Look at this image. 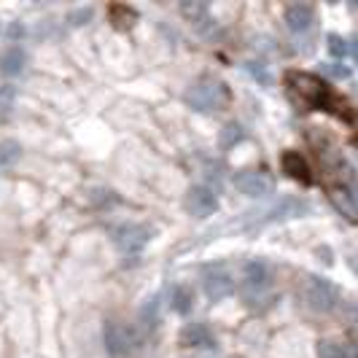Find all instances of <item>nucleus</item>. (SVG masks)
Returning a JSON list of instances; mask_svg holds the SVG:
<instances>
[{
  "label": "nucleus",
  "instance_id": "obj_1",
  "mask_svg": "<svg viewBox=\"0 0 358 358\" xmlns=\"http://www.w3.org/2000/svg\"><path fill=\"white\" fill-rule=\"evenodd\" d=\"M286 86L291 92V98L299 100L304 108H313V111H332L342 116L345 121H353V111L350 105L342 98H337L329 84L313 73H304V70H288L286 73Z\"/></svg>",
  "mask_w": 358,
  "mask_h": 358
},
{
  "label": "nucleus",
  "instance_id": "obj_2",
  "mask_svg": "<svg viewBox=\"0 0 358 358\" xmlns=\"http://www.w3.org/2000/svg\"><path fill=\"white\" fill-rule=\"evenodd\" d=\"M229 100H232L229 86L221 79H216V76H202L186 92L189 108H194L199 114H219L229 105Z\"/></svg>",
  "mask_w": 358,
  "mask_h": 358
},
{
  "label": "nucleus",
  "instance_id": "obj_3",
  "mask_svg": "<svg viewBox=\"0 0 358 358\" xmlns=\"http://www.w3.org/2000/svg\"><path fill=\"white\" fill-rule=\"evenodd\" d=\"M302 297L307 302V307L313 313H332L339 304V291L334 283H329L326 278L318 275H310L304 280V288H302Z\"/></svg>",
  "mask_w": 358,
  "mask_h": 358
},
{
  "label": "nucleus",
  "instance_id": "obj_4",
  "mask_svg": "<svg viewBox=\"0 0 358 358\" xmlns=\"http://www.w3.org/2000/svg\"><path fill=\"white\" fill-rule=\"evenodd\" d=\"M102 342H105L108 356L124 358L138 348V332H135L130 323L108 320V323H105V329H102Z\"/></svg>",
  "mask_w": 358,
  "mask_h": 358
},
{
  "label": "nucleus",
  "instance_id": "obj_5",
  "mask_svg": "<svg viewBox=\"0 0 358 358\" xmlns=\"http://www.w3.org/2000/svg\"><path fill=\"white\" fill-rule=\"evenodd\" d=\"M270 283H272V270H270V264L261 259H248L242 264V286H245V291H242V297L245 302L251 304V299H261L267 294V288H270Z\"/></svg>",
  "mask_w": 358,
  "mask_h": 358
},
{
  "label": "nucleus",
  "instance_id": "obj_6",
  "mask_svg": "<svg viewBox=\"0 0 358 358\" xmlns=\"http://www.w3.org/2000/svg\"><path fill=\"white\" fill-rule=\"evenodd\" d=\"M151 238H154V229L146 226V224H121L114 229V242L127 256H138L140 251L151 242Z\"/></svg>",
  "mask_w": 358,
  "mask_h": 358
},
{
  "label": "nucleus",
  "instance_id": "obj_7",
  "mask_svg": "<svg viewBox=\"0 0 358 358\" xmlns=\"http://www.w3.org/2000/svg\"><path fill=\"white\" fill-rule=\"evenodd\" d=\"M202 288H205V297L210 299V302L226 299L235 291L232 272H229L226 267H210V270H205V275H202Z\"/></svg>",
  "mask_w": 358,
  "mask_h": 358
},
{
  "label": "nucleus",
  "instance_id": "obj_8",
  "mask_svg": "<svg viewBox=\"0 0 358 358\" xmlns=\"http://www.w3.org/2000/svg\"><path fill=\"white\" fill-rule=\"evenodd\" d=\"M232 183L238 186L240 194H245V197H254V199H261L267 197V194H272V189H275V183L270 176H264L259 170H242L238 173Z\"/></svg>",
  "mask_w": 358,
  "mask_h": 358
},
{
  "label": "nucleus",
  "instance_id": "obj_9",
  "mask_svg": "<svg viewBox=\"0 0 358 358\" xmlns=\"http://www.w3.org/2000/svg\"><path fill=\"white\" fill-rule=\"evenodd\" d=\"M180 14L194 24V30H197L202 38H213V36H219V22L210 17V8H208L205 3H194V0L180 3Z\"/></svg>",
  "mask_w": 358,
  "mask_h": 358
},
{
  "label": "nucleus",
  "instance_id": "obj_10",
  "mask_svg": "<svg viewBox=\"0 0 358 358\" xmlns=\"http://www.w3.org/2000/svg\"><path fill=\"white\" fill-rule=\"evenodd\" d=\"M186 210H189L194 219H208V216H213V213L219 210V199L213 194V189H208V186H194V189H189V194H186Z\"/></svg>",
  "mask_w": 358,
  "mask_h": 358
},
{
  "label": "nucleus",
  "instance_id": "obj_11",
  "mask_svg": "<svg viewBox=\"0 0 358 358\" xmlns=\"http://www.w3.org/2000/svg\"><path fill=\"white\" fill-rule=\"evenodd\" d=\"M280 167H283V173L288 176V178L299 180V183H304V186H310L313 183V167L307 164V159L299 154V151H283V157H280Z\"/></svg>",
  "mask_w": 358,
  "mask_h": 358
},
{
  "label": "nucleus",
  "instance_id": "obj_12",
  "mask_svg": "<svg viewBox=\"0 0 358 358\" xmlns=\"http://www.w3.org/2000/svg\"><path fill=\"white\" fill-rule=\"evenodd\" d=\"M180 342L186 348H205V350H216V337L205 323H189L180 332Z\"/></svg>",
  "mask_w": 358,
  "mask_h": 358
},
{
  "label": "nucleus",
  "instance_id": "obj_13",
  "mask_svg": "<svg viewBox=\"0 0 358 358\" xmlns=\"http://www.w3.org/2000/svg\"><path fill=\"white\" fill-rule=\"evenodd\" d=\"M24 65H27V54H24V49L22 46H6L3 52H0V76H6V79H11V76H20L22 70H24Z\"/></svg>",
  "mask_w": 358,
  "mask_h": 358
},
{
  "label": "nucleus",
  "instance_id": "obj_14",
  "mask_svg": "<svg viewBox=\"0 0 358 358\" xmlns=\"http://www.w3.org/2000/svg\"><path fill=\"white\" fill-rule=\"evenodd\" d=\"M313 22H316V11L304 3H294L286 8V24L291 33H307L313 27Z\"/></svg>",
  "mask_w": 358,
  "mask_h": 358
},
{
  "label": "nucleus",
  "instance_id": "obj_15",
  "mask_svg": "<svg viewBox=\"0 0 358 358\" xmlns=\"http://www.w3.org/2000/svg\"><path fill=\"white\" fill-rule=\"evenodd\" d=\"M304 213H310V205L304 202V199L299 197H283L267 213V221H283V219H297V216H304Z\"/></svg>",
  "mask_w": 358,
  "mask_h": 358
},
{
  "label": "nucleus",
  "instance_id": "obj_16",
  "mask_svg": "<svg viewBox=\"0 0 358 358\" xmlns=\"http://www.w3.org/2000/svg\"><path fill=\"white\" fill-rule=\"evenodd\" d=\"M108 20L116 30H130L135 22H138V11L132 6H121V3H114L108 8Z\"/></svg>",
  "mask_w": 358,
  "mask_h": 358
},
{
  "label": "nucleus",
  "instance_id": "obj_17",
  "mask_svg": "<svg viewBox=\"0 0 358 358\" xmlns=\"http://www.w3.org/2000/svg\"><path fill=\"white\" fill-rule=\"evenodd\" d=\"M170 307L178 316H189V310H192V291L186 286H176L170 291Z\"/></svg>",
  "mask_w": 358,
  "mask_h": 358
},
{
  "label": "nucleus",
  "instance_id": "obj_18",
  "mask_svg": "<svg viewBox=\"0 0 358 358\" xmlns=\"http://www.w3.org/2000/svg\"><path fill=\"white\" fill-rule=\"evenodd\" d=\"M22 157V146L17 140H0V170L11 167Z\"/></svg>",
  "mask_w": 358,
  "mask_h": 358
},
{
  "label": "nucleus",
  "instance_id": "obj_19",
  "mask_svg": "<svg viewBox=\"0 0 358 358\" xmlns=\"http://www.w3.org/2000/svg\"><path fill=\"white\" fill-rule=\"evenodd\" d=\"M334 197V202H337V208L348 216V219L353 221L356 219V194L353 192H345V189H339V192H334L332 194Z\"/></svg>",
  "mask_w": 358,
  "mask_h": 358
},
{
  "label": "nucleus",
  "instance_id": "obj_20",
  "mask_svg": "<svg viewBox=\"0 0 358 358\" xmlns=\"http://www.w3.org/2000/svg\"><path fill=\"white\" fill-rule=\"evenodd\" d=\"M245 138V132H242V127L240 124H226L224 130H221V148H232V146H238L240 140Z\"/></svg>",
  "mask_w": 358,
  "mask_h": 358
},
{
  "label": "nucleus",
  "instance_id": "obj_21",
  "mask_svg": "<svg viewBox=\"0 0 358 358\" xmlns=\"http://www.w3.org/2000/svg\"><path fill=\"white\" fill-rule=\"evenodd\" d=\"M318 358H348V350H345V345H339L334 339H320Z\"/></svg>",
  "mask_w": 358,
  "mask_h": 358
},
{
  "label": "nucleus",
  "instance_id": "obj_22",
  "mask_svg": "<svg viewBox=\"0 0 358 358\" xmlns=\"http://www.w3.org/2000/svg\"><path fill=\"white\" fill-rule=\"evenodd\" d=\"M14 100H17V92H14V86H0V116H6L8 111H11V105H14Z\"/></svg>",
  "mask_w": 358,
  "mask_h": 358
},
{
  "label": "nucleus",
  "instance_id": "obj_23",
  "mask_svg": "<svg viewBox=\"0 0 358 358\" xmlns=\"http://www.w3.org/2000/svg\"><path fill=\"white\" fill-rule=\"evenodd\" d=\"M329 52L334 54V57H345L348 52H350V46H348V40L345 38H339V36H329Z\"/></svg>",
  "mask_w": 358,
  "mask_h": 358
},
{
  "label": "nucleus",
  "instance_id": "obj_24",
  "mask_svg": "<svg viewBox=\"0 0 358 358\" xmlns=\"http://www.w3.org/2000/svg\"><path fill=\"white\" fill-rule=\"evenodd\" d=\"M92 14H95V11H92L89 6H84V8H79V11H73L68 20H70V24H86V22L92 20Z\"/></svg>",
  "mask_w": 358,
  "mask_h": 358
},
{
  "label": "nucleus",
  "instance_id": "obj_25",
  "mask_svg": "<svg viewBox=\"0 0 358 358\" xmlns=\"http://www.w3.org/2000/svg\"><path fill=\"white\" fill-rule=\"evenodd\" d=\"M323 70H326L329 76H334V79H348V76H350V70H348L345 65H326Z\"/></svg>",
  "mask_w": 358,
  "mask_h": 358
},
{
  "label": "nucleus",
  "instance_id": "obj_26",
  "mask_svg": "<svg viewBox=\"0 0 358 358\" xmlns=\"http://www.w3.org/2000/svg\"><path fill=\"white\" fill-rule=\"evenodd\" d=\"M248 70H251V73H254V76H256V79H259L261 84H270V79H267V73L261 70L259 62H251V65H248Z\"/></svg>",
  "mask_w": 358,
  "mask_h": 358
},
{
  "label": "nucleus",
  "instance_id": "obj_27",
  "mask_svg": "<svg viewBox=\"0 0 358 358\" xmlns=\"http://www.w3.org/2000/svg\"><path fill=\"white\" fill-rule=\"evenodd\" d=\"M24 36V24H20V22H14L11 27H8V38L14 40V38H22Z\"/></svg>",
  "mask_w": 358,
  "mask_h": 358
}]
</instances>
